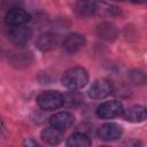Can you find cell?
Instances as JSON below:
<instances>
[{"mask_svg":"<svg viewBox=\"0 0 147 147\" xmlns=\"http://www.w3.org/2000/svg\"><path fill=\"white\" fill-rule=\"evenodd\" d=\"M88 82L87 71L82 67H74L62 76V85L68 90L76 91L83 88Z\"/></svg>","mask_w":147,"mask_h":147,"instance_id":"6da1fadb","label":"cell"},{"mask_svg":"<svg viewBox=\"0 0 147 147\" xmlns=\"http://www.w3.org/2000/svg\"><path fill=\"white\" fill-rule=\"evenodd\" d=\"M65 102V98L57 91H45L37 98L38 106L44 110H56Z\"/></svg>","mask_w":147,"mask_h":147,"instance_id":"7a4b0ae2","label":"cell"},{"mask_svg":"<svg viewBox=\"0 0 147 147\" xmlns=\"http://www.w3.org/2000/svg\"><path fill=\"white\" fill-rule=\"evenodd\" d=\"M124 113V108L123 105L119 101L116 100H111V101H106L103 103H101L98 109H96V115L100 118L103 119H110V118H115L119 115H122Z\"/></svg>","mask_w":147,"mask_h":147,"instance_id":"3957f363","label":"cell"},{"mask_svg":"<svg viewBox=\"0 0 147 147\" xmlns=\"http://www.w3.org/2000/svg\"><path fill=\"white\" fill-rule=\"evenodd\" d=\"M114 90V86H113V83L108 79H98L95 80L90 90H88V96L93 100H101V99H105L107 98Z\"/></svg>","mask_w":147,"mask_h":147,"instance_id":"277c9868","label":"cell"},{"mask_svg":"<svg viewBox=\"0 0 147 147\" xmlns=\"http://www.w3.org/2000/svg\"><path fill=\"white\" fill-rule=\"evenodd\" d=\"M31 37V30L24 25H17V26H10L8 31V38L9 40L18 46L23 47L28 44Z\"/></svg>","mask_w":147,"mask_h":147,"instance_id":"5b68a950","label":"cell"},{"mask_svg":"<svg viewBox=\"0 0 147 147\" xmlns=\"http://www.w3.org/2000/svg\"><path fill=\"white\" fill-rule=\"evenodd\" d=\"M31 16L28 11L20 7L10 8L5 17V22L8 26H17V25H24L30 21Z\"/></svg>","mask_w":147,"mask_h":147,"instance_id":"8992f818","label":"cell"},{"mask_svg":"<svg viewBox=\"0 0 147 147\" xmlns=\"http://www.w3.org/2000/svg\"><path fill=\"white\" fill-rule=\"evenodd\" d=\"M122 136V127L116 123H105L98 129V137L105 141H113Z\"/></svg>","mask_w":147,"mask_h":147,"instance_id":"52a82bcc","label":"cell"},{"mask_svg":"<svg viewBox=\"0 0 147 147\" xmlns=\"http://www.w3.org/2000/svg\"><path fill=\"white\" fill-rule=\"evenodd\" d=\"M74 123V116L68 113V111H60L54 114L49 118V124L51 126L60 130V131H65L69 129Z\"/></svg>","mask_w":147,"mask_h":147,"instance_id":"ba28073f","label":"cell"},{"mask_svg":"<svg viewBox=\"0 0 147 147\" xmlns=\"http://www.w3.org/2000/svg\"><path fill=\"white\" fill-rule=\"evenodd\" d=\"M85 38L79 33H70L63 40V48L68 53H76L85 46Z\"/></svg>","mask_w":147,"mask_h":147,"instance_id":"9c48e42d","label":"cell"},{"mask_svg":"<svg viewBox=\"0 0 147 147\" xmlns=\"http://www.w3.org/2000/svg\"><path fill=\"white\" fill-rule=\"evenodd\" d=\"M123 115H124V118L127 122L140 123V122H144L147 118V108H145L144 106L136 105V106H132L129 109L124 110Z\"/></svg>","mask_w":147,"mask_h":147,"instance_id":"30bf717a","label":"cell"},{"mask_svg":"<svg viewBox=\"0 0 147 147\" xmlns=\"http://www.w3.org/2000/svg\"><path fill=\"white\" fill-rule=\"evenodd\" d=\"M59 42V37L57 34L53 33V32H45L42 34H40L36 41V45L37 47L40 49V51H51L53 49Z\"/></svg>","mask_w":147,"mask_h":147,"instance_id":"8fae6325","label":"cell"},{"mask_svg":"<svg viewBox=\"0 0 147 147\" xmlns=\"http://www.w3.org/2000/svg\"><path fill=\"white\" fill-rule=\"evenodd\" d=\"M76 11L80 16H91L98 11L95 0H78L76 2Z\"/></svg>","mask_w":147,"mask_h":147,"instance_id":"7c38bea8","label":"cell"},{"mask_svg":"<svg viewBox=\"0 0 147 147\" xmlns=\"http://www.w3.org/2000/svg\"><path fill=\"white\" fill-rule=\"evenodd\" d=\"M41 139L49 145H57L61 140H62V131L51 126V127H46L45 130H42L41 132Z\"/></svg>","mask_w":147,"mask_h":147,"instance_id":"4fadbf2b","label":"cell"},{"mask_svg":"<svg viewBox=\"0 0 147 147\" xmlns=\"http://www.w3.org/2000/svg\"><path fill=\"white\" fill-rule=\"evenodd\" d=\"M91 144L92 142L88 136H86L85 133H80V132L72 133L67 140V146H71V147H87Z\"/></svg>","mask_w":147,"mask_h":147,"instance_id":"5bb4252c","label":"cell"},{"mask_svg":"<svg viewBox=\"0 0 147 147\" xmlns=\"http://www.w3.org/2000/svg\"><path fill=\"white\" fill-rule=\"evenodd\" d=\"M111 31H116V30L110 24H102L100 26V36L103 37V38L110 39V37H115L116 33H111Z\"/></svg>","mask_w":147,"mask_h":147,"instance_id":"9a60e30c","label":"cell"},{"mask_svg":"<svg viewBox=\"0 0 147 147\" xmlns=\"http://www.w3.org/2000/svg\"><path fill=\"white\" fill-rule=\"evenodd\" d=\"M122 1H124V0H122ZM127 1H131V0H127Z\"/></svg>","mask_w":147,"mask_h":147,"instance_id":"2e32d148","label":"cell"}]
</instances>
